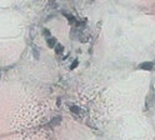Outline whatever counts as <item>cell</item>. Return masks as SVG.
I'll use <instances>...</instances> for the list:
<instances>
[{
    "mask_svg": "<svg viewBox=\"0 0 155 140\" xmlns=\"http://www.w3.org/2000/svg\"><path fill=\"white\" fill-rule=\"evenodd\" d=\"M151 70L91 65L61 83V106L109 140H155Z\"/></svg>",
    "mask_w": 155,
    "mask_h": 140,
    "instance_id": "cell-1",
    "label": "cell"
},
{
    "mask_svg": "<svg viewBox=\"0 0 155 140\" xmlns=\"http://www.w3.org/2000/svg\"><path fill=\"white\" fill-rule=\"evenodd\" d=\"M59 74L0 70V136L50 125L61 113Z\"/></svg>",
    "mask_w": 155,
    "mask_h": 140,
    "instance_id": "cell-2",
    "label": "cell"
},
{
    "mask_svg": "<svg viewBox=\"0 0 155 140\" xmlns=\"http://www.w3.org/2000/svg\"><path fill=\"white\" fill-rule=\"evenodd\" d=\"M48 126L53 140H109L64 109Z\"/></svg>",
    "mask_w": 155,
    "mask_h": 140,
    "instance_id": "cell-3",
    "label": "cell"
},
{
    "mask_svg": "<svg viewBox=\"0 0 155 140\" xmlns=\"http://www.w3.org/2000/svg\"><path fill=\"white\" fill-rule=\"evenodd\" d=\"M0 140H53L49 126L38 128L18 132L12 134H5L0 136Z\"/></svg>",
    "mask_w": 155,
    "mask_h": 140,
    "instance_id": "cell-4",
    "label": "cell"
}]
</instances>
